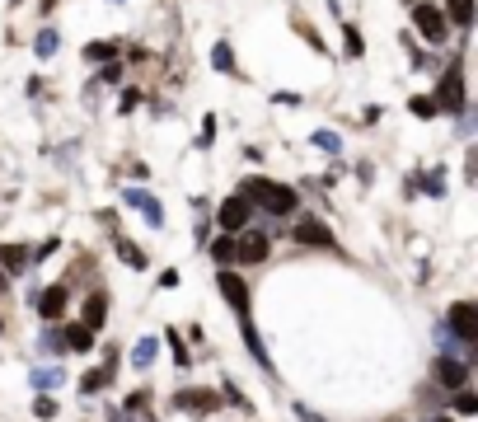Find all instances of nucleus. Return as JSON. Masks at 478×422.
<instances>
[{"instance_id": "obj_1", "label": "nucleus", "mask_w": 478, "mask_h": 422, "mask_svg": "<svg viewBox=\"0 0 478 422\" xmlns=\"http://www.w3.org/2000/svg\"><path fill=\"white\" fill-rule=\"evenodd\" d=\"M244 197L254 202V207H263V211H272V216H291L296 211V192L286 188V183H272V178H249L244 183Z\"/></svg>"}, {"instance_id": "obj_2", "label": "nucleus", "mask_w": 478, "mask_h": 422, "mask_svg": "<svg viewBox=\"0 0 478 422\" xmlns=\"http://www.w3.org/2000/svg\"><path fill=\"white\" fill-rule=\"evenodd\" d=\"M412 24H417V34H422L427 43H445V29H450L441 5H427V0H412Z\"/></svg>"}, {"instance_id": "obj_3", "label": "nucleus", "mask_w": 478, "mask_h": 422, "mask_svg": "<svg viewBox=\"0 0 478 422\" xmlns=\"http://www.w3.org/2000/svg\"><path fill=\"white\" fill-rule=\"evenodd\" d=\"M432 103H436V108H450V113L464 108V66H459V61L445 71V80L436 85V99Z\"/></svg>"}, {"instance_id": "obj_4", "label": "nucleus", "mask_w": 478, "mask_h": 422, "mask_svg": "<svg viewBox=\"0 0 478 422\" xmlns=\"http://www.w3.org/2000/svg\"><path fill=\"white\" fill-rule=\"evenodd\" d=\"M445 329L459 338L464 347L478 343V310L469 305V300H459V305H450V319H445Z\"/></svg>"}, {"instance_id": "obj_5", "label": "nucleus", "mask_w": 478, "mask_h": 422, "mask_svg": "<svg viewBox=\"0 0 478 422\" xmlns=\"http://www.w3.org/2000/svg\"><path fill=\"white\" fill-rule=\"evenodd\" d=\"M216 287H221V296L234 305V314L249 319V287H244V277H239V272H216Z\"/></svg>"}, {"instance_id": "obj_6", "label": "nucleus", "mask_w": 478, "mask_h": 422, "mask_svg": "<svg viewBox=\"0 0 478 422\" xmlns=\"http://www.w3.org/2000/svg\"><path fill=\"white\" fill-rule=\"evenodd\" d=\"M249 211H254V202H249L244 192H239V197H230L221 211H216V221H221V230H230V235H234V230H244V225H249Z\"/></svg>"}, {"instance_id": "obj_7", "label": "nucleus", "mask_w": 478, "mask_h": 422, "mask_svg": "<svg viewBox=\"0 0 478 422\" xmlns=\"http://www.w3.org/2000/svg\"><path fill=\"white\" fill-rule=\"evenodd\" d=\"M436 380H441V389H459V385H469V361H455V356H436Z\"/></svg>"}, {"instance_id": "obj_8", "label": "nucleus", "mask_w": 478, "mask_h": 422, "mask_svg": "<svg viewBox=\"0 0 478 422\" xmlns=\"http://www.w3.org/2000/svg\"><path fill=\"white\" fill-rule=\"evenodd\" d=\"M123 202H127L132 211H141V216H145L150 225H165V211H160V202L150 197L145 188H127V192H123Z\"/></svg>"}, {"instance_id": "obj_9", "label": "nucleus", "mask_w": 478, "mask_h": 422, "mask_svg": "<svg viewBox=\"0 0 478 422\" xmlns=\"http://www.w3.org/2000/svg\"><path fill=\"white\" fill-rule=\"evenodd\" d=\"M66 282H56V287H47L43 296H38V314H43V319H61V314H66Z\"/></svg>"}, {"instance_id": "obj_10", "label": "nucleus", "mask_w": 478, "mask_h": 422, "mask_svg": "<svg viewBox=\"0 0 478 422\" xmlns=\"http://www.w3.org/2000/svg\"><path fill=\"white\" fill-rule=\"evenodd\" d=\"M267 249H272V245H267V235H258V230H249L244 240H234V254L244 258V263H263Z\"/></svg>"}, {"instance_id": "obj_11", "label": "nucleus", "mask_w": 478, "mask_h": 422, "mask_svg": "<svg viewBox=\"0 0 478 422\" xmlns=\"http://www.w3.org/2000/svg\"><path fill=\"white\" fill-rule=\"evenodd\" d=\"M174 408H188V413H212V408H216V394H212V389H183V394H174Z\"/></svg>"}, {"instance_id": "obj_12", "label": "nucleus", "mask_w": 478, "mask_h": 422, "mask_svg": "<svg viewBox=\"0 0 478 422\" xmlns=\"http://www.w3.org/2000/svg\"><path fill=\"white\" fill-rule=\"evenodd\" d=\"M89 347H94V334L85 324H66L61 329V352H89Z\"/></svg>"}, {"instance_id": "obj_13", "label": "nucleus", "mask_w": 478, "mask_h": 422, "mask_svg": "<svg viewBox=\"0 0 478 422\" xmlns=\"http://www.w3.org/2000/svg\"><path fill=\"white\" fill-rule=\"evenodd\" d=\"M0 267H5L10 277L28 272V245H0Z\"/></svg>"}, {"instance_id": "obj_14", "label": "nucleus", "mask_w": 478, "mask_h": 422, "mask_svg": "<svg viewBox=\"0 0 478 422\" xmlns=\"http://www.w3.org/2000/svg\"><path fill=\"white\" fill-rule=\"evenodd\" d=\"M296 240H301V245H314V249H333V235L323 230L319 221H301L296 225Z\"/></svg>"}, {"instance_id": "obj_15", "label": "nucleus", "mask_w": 478, "mask_h": 422, "mask_svg": "<svg viewBox=\"0 0 478 422\" xmlns=\"http://www.w3.org/2000/svg\"><path fill=\"white\" fill-rule=\"evenodd\" d=\"M108 380H113V356H108V361H103V366L85 371V380H80V389H85V394H99V389H108Z\"/></svg>"}, {"instance_id": "obj_16", "label": "nucleus", "mask_w": 478, "mask_h": 422, "mask_svg": "<svg viewBox=\"0 0 478 422\" xmlns=\"http://www.w3.org/2000/svg\"><path fill=\"white\" fill-rule=\"evenodd\" d=\"M103 319H108V300H103V296H99V291H94V296H89V300H85V319H80V324H85L89 334H94V329H99V324H103Z\"/></svg>"}, {"instance_id": "obj_17", "label": "nucleus", "mask_w": 478, "mask_h": 422, "mask_svg": "<svg viewBox=\"0 0 478 422\" xmlns=\"http://www.w3.org/2000/svg\"><path fill=\"white\" fill-rule=\"evenodd\" d=\"M436 343H441V356H455V361H459V356H469V352H474V347H464L455 334H450V329H445V324H436Z\"/></svg>"}, {"instance_id": "obj_18", "label": "nucleus", "mask_w": 478, "mask_h": 422, "mask_svg": "<svg viewBox=\"0 0 478 422\" xmlns=\"http://www.w3.org/2000/svg\"><path fill=\"white\" fill-rule=\"evenodd\" d=\"M445 19H455L459 29H469V24H474V0H445Z\"/></svg>"}, {"instance_id": "obj_19", "label": "nucleus", "mask_w": 478, "mask_h": 422, "mask_svg": "<svg viewBox=\"0 0 478 422\" xmlns=\"http://www.w3.org/2000/svg\"><path fill=\"white\" fill-rule=\"evenodd\" d=\"M118 258H123L127 267H136V272H145V249H136L132 240H118Z\"/></svg>"}, {"instance_id": "obj_20", "label": "nucleus", "mask_w": 478, "mask_h": 422, "mask_svg": "<svg viewBox=\"0 0 478 422\" xmlns=\"http://www.w3.org/2000/svg\"><path fill=\"white\" fill-rule=\"evenodd\" d=\"M155 347H160L155 338H141V343L132 347V366H136V371H145L150 361H155Z\"/></svg>"}, {"instance_id": "obj_21", "label": "nucleus", "mask_w": 478, "mask_h": 422, "mask_svg": "<svg viewBox=\"0 0 478 422\" xmlns=\"http://www.w3.org/2000/svg\"><path fill=\"white\" fill-rule=\"evenodd\" d=\"M239 324H244V343H249V352H254L258 361H263V366H267V347H263V338H258V329H254V324H249V319H239Z\"/></svg>"}, {"instance_id": "obj_22", "label": "nucleus", "mask_w": 478, "mask_h": 422, "mask_svg": "<svg viewBox=\"0 0 478 422\" xmlns=\"http://www.w3.org/2000/svg\"><path fill=\"white\" fill-rule=\"evenodd\" d=\"M165 343H169V352H174V361H178V366H188V361H192V352L183 347V338H178V329H169V334H165Z\"/></svg>"}, {"instance_id": "obj_23", "label": "nucleus", "mask_w": 478, "mask_h": 422, "mask_svg": "<svg viewBox=\"0 0 478 422\" xmlns=\"http://www.w3.org/2000/svg\"><path fill=\"white\" fill-rule=\"evenodd\" d=\"M28 385H33V389H56V385H61V376H56V371H33Z\"/></svg>"}, {"instance_id": "obj_24", "label": "nucleus", "mask_w": 478, "mask_h": 422, "mask_svg": "<svg viewBox=\"0 0 478 422\" xmlns=\"http://www.w3.org/2000/svg\"><path fill=\"white\" fill-rule=\"evenodd\" d=\"M212 66H216V71H234V56H230V47H225V43H216V52H212Z\"/></svg>"}, {"instance_id": "obj_25", "label": "nucleus", "mask_w": 478, "mask_h": 422, "mask_svg": "<svg viewBox=\"0 0 478 422\" xmlns=\"http://www.w3.org/2000/svg\"><path fill=\"white\" fill-rule=\"evenodd\" d=\"M33 52H38V56H52V52H56V34H52V29H43V34H38Z\"/></svg>"}, {"instance_id": "obj_26", "label": "nucleus", "mask_w": 478, "mask_h": 422, "mask_svg": "<svg viewBox=\"0 0 478 422\" xmlns=\"http://www.w3.org/2000/svg\"><path fill=\"white\" fill-rule=\"evenodd\" d=\"M212 254L221 258V263H230V258H234V240H230V235H221V240L212 245Z\"/></svg>"}, {"instance_id": "obj_27", "label": "nucleus", "mask_w": 478, "mask_h": 422, "mask_svg": "<svg viewBox=\"0 0 478 422\" xmlns=\"http://www.w3.org/2000/svg\"><path fill=\"white\" fill-rule=\"evenodd\" d=\"M314 145H323L328 155H338V150H343V141H338L333 132H314Z\"/></svg>"}, {"instance_id": "obj_28", "label": "nucleus", "mask_w": 478, "mask_h": 422, "mask_svg": "<svg viewBox=\"0 0 478 422\" xmlns=\"http://www.w3.org/2000/svg\"><path fill=\"white\" fill-rule=\"evenodd\" d=\"M38 347H43L47 356H56V352H61V334H56V329H47V334H43V343H38Z\"/></svg>"}, {"instance_id": "obj_29", "label": "nucleus", "mask_w": 478, "mask_h": 422, "mask_svg": "<svg viewBox=\"0 0 478 422\" xmlns=\"http://www.w3.org/2000/svg\"><path fill=\"white\" fill-rule=\"evenodd\" d=\"M422 188L432 192V197H441V192H445V174H427V178H422Z\"/></svg>"}, {"instance_id": "obj_30", "label": "nucleus", "mask_w": 478, "mask_h": 422, "mask_svg": "<svg viewBox=\"0 0 478 422\" xmlns=\"http://www.w3.org/2000/svg\"><path fill=\"white\" fill-rule=\"evenodd\" d=\"M361 52H366V47H361V34L347 24V56H361Z\"/></svg>"}, {"instance_id": "obj_31", "label": "nucleus", "mask_w": 478, "mask_h": 422, "mask_svg": "<svg viewBox=\"0 0 478 422\" xmlns=\"http://www.w3.org/2000/svg\"><path fill=\"white\" fill-rule=\"evenodd\" d=\"M118 52V43H89V56H94V61H103V56H113Z\"/></svg>"}, {"instance_id": "obj_32", "label": "nucleus", "mask_w": 478, "mask_h": 422, "mask_svg": "<svg viewBox=\"0 0 478 422\" xmlns=\"http://www.w3.org/2000/svg\"><path fill=\"white\" fill-rule=\"evenodd\" d=\"M412 113H417V118H432L436 103H432V99H412Z\"/></svg>"}, {"instance_id": "obj_33", "label": "nucleus", "mask_w": 478, "mask_h": 422, "mask_svg": "<svg viewBox=\"0 0 478 422\" xmlns=\"http://www.w3.org/2000/svg\"><path fill=\"white\" fill-rule=\"evenodd\" d=\"M33 413H38V418H52V413H56V403H52V399H47V394H43V399L33 403Z\"/></svg>"}, {"instance_id": "obj_34", "label": "nucleus", "mask_w": 478, "mask_h": 422, "mask_svg": "<svg viewBox=\"0 0 478 422\" xmlns=\"http://www.w3.org/2000/svg\"><path fill=\"white\" fill-rule=\"evenodd\" d=\"M455 408H459V413H478V399H474V394H459Z\"/></svg>"}, {"instance_id": "obj_35", "label": "nucleus", "mask_w": 478, "mask_h": 422, "mask_svg": "<svg viewBox=\"0 0 478 422\" xmlns=\"http://www.w3.org/2000/svg\"><path fill=\"white\" fill-rule=\"evenodd\" d=\"M145 403H150V394H145V389H141V394H132V399H127V408H132V413H141Z\"/></svg>"}, {"instance_id": "obj_36", "label": "nucleus", "mask_w": 478, "mask_h": 422, "mask_svg": "<svg viewBox=\"0 0 478 422\" xmlns=\"http://www.w3.org/2000/svg\"><path fill=\"white\" fill-rule=\"evenodd\" d=\"M296 413H301V418H305V422H323V418H319V413H310V408H305V403H296Z\"/></svg>"}, {"instance_id": "obj_37", "label": "nucleus", "mask_w": 478, "mask_h": 422, "mask_svg": "<svg viewBox=\"0 0 478 422\" xmlns=\"http://www.w3.org/2000/svg\"><path fill=\"white\" fill-rule=\"evenodd\" d=\"M113 422H127V418H113Z\"/></svg>"}]
</instances>
